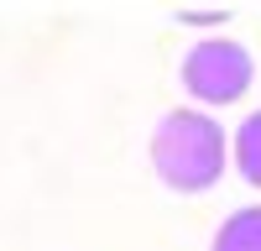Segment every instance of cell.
Instances as JSON below:
<instances>
[{"label":"cell","mask_w":261,"mask_h":251,"mask_svg":"<svg viewBox=\"0 0 261 251\" xmlns=\"http://www.w3.org/2000/svg\"><path fill=\"white\" fill-rule=\"evenodd\" d=\"M225 131L204 110H172L151 136V167L178 194H204L225 173Z\"/></svg>","instance_id":"6da1fadb"},{"label":"cell","mask_w":261,"mask_h":251,"mask_svg":"<svg viewBox=\"0 0 261 251\" xmlns=\"http://www.w3.org/2000/svg\"><path fill=\"white\" fill-rule=\"evenodd\" d=\"M251 73H256L251 53L241 47V42H230V37H209V42H199V47L183 58V89L199 105H230V99H241Z\"/></svg>","instance_id":"7a4b0ae2"},{"label":"cell","mask_w":261,"mask_h":251,"mask_svg":"<svg viewBox=\"0 0 261 251\" xmlns=\"http://www.w3.org/2000/svg\"><path fill=\"white\" fill-rule=\"evenodd\" d=\"M214 251H261V209H235L214 236Z\"/></svg>","instance_id":"3957f363"},{"label":"cell","mask_w":261,"mask_h":251,"mask_svg":"<svg viewBox=\"0 0 261 251\" xmlns=\"http://www.w3.org/2000/svg\"><path fill=\"white\" fill-rule=\"evenodd\" d=\"M235 162H241V178L261 188V110L246 115V126L235 131Z\"/></svg>","instance_id":"277c9868"},{"label":"cell","mask_w":261,"mask_h":251,"mask_svg":"<svg viewBox=\"0 0 261 251\" xmlns=\"http://www.w3.org/2000/svg\"><path fill=\"white\" fill-rule=\"evenodd\" d=\"M178 21H188V27H220V21H230L225 6H178Z\"/></svg>","instance_id":"5b68a950"}]
</instances>
